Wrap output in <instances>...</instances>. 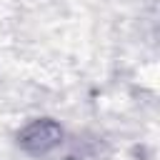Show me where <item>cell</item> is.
Instances as JSON below:
<instances>
[{"mask_svg": "<svg viewBox=\"0 0 160 160\" xmlns=\"http://www.w3.org/2000/svg\"><path fill=\"white\" fill-rule=\"evenodd\" d=\"M60 135H62V132H60V128H58L55 122L42 120V122L30 125V128L22 132V145H25L28 150H32V152H45V150H50L52 145H58Z\"/></svg>", "mask_w": 160, "mask_h": 160, "instance_id": "1", "label": "cell"}]
</instances>
